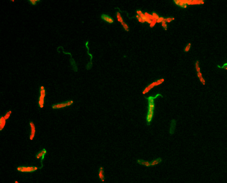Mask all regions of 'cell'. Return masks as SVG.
<instances>
[{
    "label": "cell",
    "instance_id": "6da1fadb",
    "mask_svg": "<svg viewBox=\"0 0 227 183\" xmlns=\"http://www.w3.org/2000/svg\"><path fill=\"white\" fill-rule=\"evenodd\" d=\"M161 96L162 97L161 94H158L155 96H149V97L145 98L148 100V111L147 113V115L146 117V121L147 125L149 126L151 122L153 117L154 115V110L155 109V103L154 100L158 97Z\"/></svg>",
    "mask_w": 227,
    "mask_h": 183
},
{
    "label": "cell",
    "instance_id": "7a4b0ae2",
    "mask_svg": "<svg viewBox=\"0 0 227 183\" xmlns=\"http://www.w3.org/2000/svg\"><path fill=\"white\" fill-rule=\"evenodd\" d=\"M40 96L39 98L38 105L40 108H42L44 106L45 98L46 96V90L44 86H41L40 87Z\"/></svg>",
    "mask_w": 227,
    "mask_h": 183
},
{
    "label": "cell",
    "instance_id": "3957f363",
    "mask_svg": "<svg viewBox=\"0 0 227 183\" xmlns=\"http://www.w3.org/2000/svg\"><path fill=\"white\" fill-rule=\"evenodd\" d=\"M39 168L34 166H20L17 167V170L20 172H24V173H31L35 172L38 170Z\"/></svg>",
    "mask_w": 227,
    "mask_h": 183
},
{
    "label": "cell",
    "instance_id": "277c9868",
    "mask_svg": "<svg viewBox=\"0 0 227 183\" xmlns=\"http://www.w3.org/2000/svg\"><path fill=\"white\" fill-rule=\"evenodd\" d=\"M74 102L73 100H69L66 101L64 102H63L61 103H58L52 105V108L54 110L56 109H60L66 107L71 106V105L73 104Z\"/></svg>",
    "mask_w": 227,
    "mask_h": 183
},
{
    "label": "cell",
    "instance_id": "5b68a950",
    "mask_svg": "<svg viewBox=\"0 0 227 183\" xmlns=\"http://www.w3.org/2000/svg\"><path fill=\"white\" fill-rule=\"evenodd\" d=\"M164 81V79L162 78V79H160L159 80H157L156 81H155L154 82H153V83L149 84V85L147 86L146 87H145V89L143 90V91L142 92V94H145L147 93L150 91V90H151L152 88H153L154 86L159 85L160 84H161Z\"/></svg>",
    "mask_w": 227,
    "mask_h": 183
},
{
    "label": "cell",
    "instance_id": "8992f818",
    "mask_svg": "<svg viewBox=\"0 0 227 183\" xmlns=\"http://www.w3.org/2000/svg\"><path fill=\"white\" fill-rule=\"evenodd\" d=\"M47 153V150H45V149H43V150H42L40 151H39L36 155V158L37 159H41V167L40 168H42L43 167V164L42 161L44 160V159L45 158V156L46 154Z\"/></svg>",
    "mask_w": 227,
    "mask_h": 183
},
{
    "label": "cell",
    "instance_id": "52a82bcc",
    "mask_svg": "<svg viewBox=\"0 0 227 183\" xmlns=\"http://www.w3.org/2000/svg\"><path fill=\"white\" fill-rule=\"evenodd\" d=\"M29 125L30 127V134L29 136V139L31 141L33 140L36 135V126L33 122H30Z\"/></svg>",
    "mask_w": 227,
    "mask_h": 183
},
{
    "label": "cell",
    "instance_id": "ba28073f",
    "mask_svg": "<svg viewBox=\"0 0 227 183\" xmlns=\"http://www.w3.org/2000/svg\"><path fill=\"white\" fill-rule=\"evenodd\" d=\"M175 4L180 7L186 8L188 5V0H174Z\"/></svg>",
    "mask_w": 227,
    "mask_h": 183
},
{
    "label": "cell",
    "instance_id": "9c48e42d",
    "mask_svg": "<svg viewBox=\"0 0 227 183\" xmlns=\"http://www.w3.org/2000/svg\"><path fill=\"white\" fill-rule=\"evenodd\" d=\"M88 44H89V42H88V41H87L86 43H85V46H86V48L87 49V50H88V51H87V53H88V54L89 55H90V56H91V61H90V62L89 63L87 64V66H86V69H87V70H90V69L91 68V67H92V63L91 60H92V58H93L92 55L91 54H90L89 53V47H88Z\"/></svg>",
    "mask_w": 227,
    "mask_h": 183
},
{
    "label": "cell",
    "instance_id": "30bf717a",
    "mask_svg": "<svg viewBox=\"0 0 227 183\" xmlns=\"http://www.w3.org/2000/svg\"><path fill=\"white\" fill-rule=\"evenodd\" d=\"M99 177L102 182L105 181L104 170L103 167H100L99 169Z\"/></svg>",
    "mask_w": 227,
    "mask_h": 183
},
{
    "label": "cell",
    "instance_id": "8fae6325",
    "mask_svg": "<svg viewBox=\"0 0 227 183\" xmlns=\"http://www.w3.org/2000/svg\"><path fill=\"white\" fill-rule=\"evenodd\" d=\"M137 162L138 164L144 166L146 167H149L151 166L150 162L149 161H145L142 159H138L137 160Z\"/></svg>",
    "mask_w": 227,
    "mask_h": 183
},
{
    "label": "cell",
    "instance_id": "7c38bea8",
    "mask_svg": "<svg viewBox=\"0 0 227 183\" xmlns=\"http://www.w3.org/2000/svg\"><path fill=\"white\" fill-rule=\"evenodd\" d=\"M176 126V121L175 119H172L170 123V127L169 129V134H173L174 133L175 128Z\"/></svg>",
    "mask_w": 227,
    "mask_h": 183
},
{
    "label": "cell",
    "instance_id": "4fadbf2b",
    "mask_svg": "<svg viewBox=\"0 0 227 183\" xmlns=\"http://www.w3.org/2000/svg\"><path fill=\"white\" fill-rule=\"evenodd\" d=\"M101 17V19H103V20H104L106 22L108 23L112 24L114 22V19L112 18L111 17L108 15L103 14L102 15Z\"/></svg>",
    "mask_w": 227,
    "mask_h": 183
},
{
    "label": "cell",
    "instance_id": "5bb4252c",
    "mask_svg": "<svg viewBox=\"0 0 227 183\" xmlns=\"http://www.w3.org/2000/svg\"><path fill=\"white\" fill-rule=\"evenodd\" d=\"M204 4V1L202 0H188V4Z\"/></svg>",
    "mask_w": 227,
    "mask_h": 183
},
{
    "label": "cell",
    "instance_id": "9a60e30c",
    "mask_svg": "<svg viewBox=\"0 0 227 183\" xmlns=\"http://www.w3.org/2000/svg\"><path fill=\"white\" fill-rule=\"evenodd\" d=\"M6 120L3 116H1L0 118V131H2L5 126Z\"/></svg>",
    "mask_w": 227,
    "mask_h": 183
},
{
    "label": "cell",
    "instance_id": "2e32d148",
    "mask_svg": "<svg viewBox=\"0 0 227 183\" xmlns=\"http://www.w3.org/2000/svg\"><path fill=\"white\" fill-rule=\"evenodd\" d=\"M161 161H162V159L161 157H158L154 160H153L150 161L151 166H156L157 165L160 164L161 162Z\"/></svg>",
    "mask_w": 227,
    "mask_h": 183
},
{
    "label": "cell",
    "instance_id": "e0dca14e",
    "mask_svg": "<svg viewBox=\"0 0 227 183\" xmlns=\"http://www.w3.org/2000/svg\"><path fill=\"white\" fill-rule=\"evenodd\" d=\"M197 77H198V78H199L200 81V82H201V83H202L203 85H205V79L203 78V77H202V73H201V72H197Z\"/></svg>",
    "mask_w": 227,
    "mask_h": 183
},
{
    "label": "cell",
    "instance_id": "ac0fdd59",
    "mask_svg": "<svg viewBox=\"0 0 227 183\" xmlns=\"http://www.w3.org/2000/svg\"><path fill=\"white\" fill-rule=\"evenodd\" d=\"M12 113V112L11 110H9L7 112H6L5 114V115L4 116V118L6 120L8 119L9 118H10V117L11 116V115Z\"/></svg>",
    "mask_w": 227,
    "mask_h": 183
},
{
    "label": "cell",
    "instance_id": "d6986e66",
    "mask_svg": "<svg viewBox=\"0 0 227 183\" xmlns=\"http://www.w3.org/2000/svg\"><path fill=\"white\" fill-rule=\"evenodd\" d=\"M116 16H117V18L118 21L121 22V23L123 22V18H122V17L121 16V15L120 14L119 12H116Z\"/></svg>",
    "mask_w": 227,
    "mask_h": 183
},
{
    "label": "cell",
    "instance_id": "ffe728a7",
    "mask_svg": "<svg viewBox=\"0 0 227 183\" xmlns=\"http://www.w3.org/2000/svg\"><path fill=\"white\" fill-rule=\"evenodd\" d=\"M195 68H196V71H197V73L201 72L200 65H199V61L198 60H197L195 63Z\"/></svg>",
    "mask_w": 227,
    "mask_h": 183
},
{
    "label": "cell",
    "instance_id": "44dd1931",
    "mask_svg": "<svg viewBox=\"0 0 227 183\" xmlns=\"http://www.w3.org/2000/svg\"><path fill=\"white\" fill-rule=\"evenodd\" d=\"M121 24L122 25V26H123L124 29L125 30H126V31H129V26L125 22H124V21L122 23H121Z\"/></svg>",
    "mask_w": 227,
    "mask_h": 183
},
{
    "label": "cell",
    "instance_id": "7402d4cb",
    "mask_svg": "<svg viewBox=\"0 0 227 183\" xmlns=\"http://www.w3.org/2000/svg\"><path fill=\"white\" fill-rule=\"evenodd\" d=\"M191 47V43H188L184 49V52H188L190 50Z\"/></svg>",
    "mask_w": 227,
    "mask_h": 183
},
{
    "label": "cell",
    "instance_id": "603a6c76",
    "mask_svg": "<svg viewBox=\"0 0 227 183\" xmlns=\"http://www.w3.org/2000/svg\"><path fill=\"white\" fill-rule=\"evenodd\" d=\"M41 0H29V1L30 4L33 5H36L37 4L38 2H40Z\"/></svg>",
    "mask_w": 227,
    "mask_h": 183
},
{
    "label": "cell",
    "instance_id": "cb8c5ba5",
    "mask_svg": "<svg viewBox=\"0 0 227 183\" xmlns=\"http://www.w3.org/2000/svg\"><path fill=\"white\" fill-rule=\"evenodd\" d=\"M161 25L162 26V27L164 29V30H167V24H166V21L164 20V21L161 23Z\"/></svg>",
    "mask_w": 227,
    "mask_h": 183
},
{
    "label": "cell",
    "instance_id": "d4e9b609",
    "mask_svg": "<svg viewBox=\"0 0 227 183\" xmlns=\"http://www.w3.org/2000/svg\"><path fill=\"white\" fill-rule=\"evenodd\" d=\"M175 20V18L173 17H168L166 18H165V20L166 21V22L169 23L171 22L172 20Z\"/></svg>",
    "mask_w": 227,
    "mask_h": 183
},
{
    "label": "cell",
    "instance_id": "484cf974",
    "mask_svg": "<svg viewBox=\"0 0 227 183\" xmlns=\"http://www.w3.org/2000/svg\"><path fill=\"white\" fill-rule=\"evenodd\" d=\"M152 15L153 16V18L155 19H156L157 20H158V19L159 18V15H158L157 13L155 12H153L152 13Z\"/></svg>",
    "mask_w": 227,
    "mask_h": 183
},
{
    "label": "cell",
    "instance_id": "4316f807",
    "mask_svg": "<svg viewBox=\"0 0 227 183\" xmlns=\"http://www.w3.org/2000/svg\"><path fill=\"white\" fill-rule=\"evenodd\" d=\"M157 23V20L156 19H154L152 21V22L150 24V27L151 28H153L154 27V26L155 25L156 23Z\"/></svg>",
    "mask_w": 227,
    "mask_h": 183
},
{
    "label": "cell",
    "instance_id": "83f0119b",
    "mask_svg": "<svg viewBox=\"0 0 227 183\" xmlns=\"http://www.w3.org/2000/svg\"><path fill=\"white\" fill-rule=\"evenodd\" d=\"M164 20L165 18L163 17H159V18L157 20V22L162 23L164 21Z\"/></svg>",
    "mask_w": 227,
    "mask_h": 183
},
{
    "label": "cell",
    "instance_id": "f1b7e54d",
    "mask_svg": "<svg viewBox=\"0 0 227 183\" xmlns=\"http://www.w3.org/2000/svg\"><path fill=\"white\" fill-rule=\"evenodd\" d=\"M218 67H219V68H223L225 70H227V63L226 64H224L223 65V66L222 67H220L219 65L218 66Z\"/></svg>",
    "mask_w": 227,
    "mask_h": 183
},
{
    "label": "cell",
    "instance_id": "f546056e",
    "mask_svg": "<svg viewBox=\"0 0 227 183\" xmlns=\"http://www.w3.org/2000/svg\"><path fill=\"white\" fill-rule=\"evenodd\" d=\"M138 20L139 22L141 23H144L145 22V21H144V20L142 19V18H141L140 16H139V17L138 18Z\"/></svg>",
    "mask_w": 227,
    "mask_h": 183
},
{
    "label": "cell",
    "instance_id": "4dcf8cb0",
    "mask_svg": "<svg viewBox=\"0 0 227 183\" xmlns=\"http://www.w3.org/2000/svg\"><path fill=\"white\" fill-rule=\"evenodd\" d=\"M136 12H137V13L138 15H139V16L141 15L142 13H143L142 12H141V10H137V11Z\"/></svg>",
    "mask_w": 227,
    "mask_h": 183
},
{
    "label": "cell",
    "instance_id": "1f68e13d",
    "mask_svg": "<svg viewBox=\"0 0 227 183\" xmlns=\"http://www.w3.org/2000/svg\"><path fill=\"white\" fill-rule=\"evenodd\" d=\"M15 183H19V182H18L17 181V180H16V181H15Z\"/></svg>",
    "mask_w": 227,
    "mask_h": 183
}]
</instances>
